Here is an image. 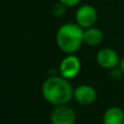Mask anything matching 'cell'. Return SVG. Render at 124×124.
<instances>
[{"label": "cell", "mask_w": 124, "mask_h": 124, "mask_svg": "<svg viewBox=\"0 0 124 124\" xmlns=\"http://www.w3.org/2000/svg\"><path fill=\"white\" fill-rule=\"evenodd\" d=\"M43 96L49 103L54 106L66 105L74 97V89L69 79L63 76H52L47 78L41 87Z\"/></svg>", "instance_id": "cell-1"}, {"label": "cell", "mask_w": 124, "mask_h": 124, "mask_svg": "<svg viewBox=\"0 0 124 124\" xmlns=\"http://www.w3.org/2000/svg\"><path fill=\"white\" fill-rule=\"evenodd\" d=\"M58 47L65 54H74L84 43L83 27L77 23H66L59 27L56 35Z\"/></svg>", "instance_id": "cell-2"}, {"label": "cell", "mask_w": 124, "mask_h": 124, "mask_svg": "<svg viewBox=\"0 0 124 124\" xmlns=\"http://www.w3.org/2000/svg\"><path fill=\"white\" fill-rule=\"evenodd\" d=\"M98 19V13L96 9L92 6L84 4L79 7L78 10L75 13V20L76 23L83 28H88L95 25Z\"/></svg>", "instance_id": "cell-3"}, {"label": "cell", "mask_w": 124, "mask_h": 124, "mask_svg": "<svg viewBox=\"0 0 124 124\" xmlns=\"http://www.w3.org/2000/svg\"><path fill=\"white\" fill-rule=\"evenodd\" d=\"M75 119L74 110L66 105L56 106L50 114V121L54 124H73Z\"/></svg>", "instance_id": "cell-4"}, {"label": "cell", "mask_w": 124, "mask_h": 124, "mask_svg": "<svg viewBox=\"0 0 124 124\" xmlns=\"http://www.w3.org/2000/svg\"><path fill=\"white\" fill-rule=\"evenodd\" d=\"M60 74L66 79H72L79 73L81 70V61L76 56L70 54L66 56L60 63Z\"/></svg>", "instance_id": "cell-5"}, {"label": "cell", "mask_w": 124, "mask_h": 124, "mask_svg": "<svg viewBox=\"0 0 124 124\" xmlns=\"http://www.w3.org/2000/svg\"><path fill=\"white\" fill-rule=\"evenodd\" d=\"M96 60L101 68L107 69V70H112L120 63L119 54H116V50L111 48H103L99 50L96 56Z\"/></svg>", "instance_id": "cell-6"}, {"label": "cell", "mask_w": 124, "mask_h": 124, "mask_svg": "<svg viewBox=\"0 0 124 124\" xmlns=\"http://www.w3.org/2000/svg\"><path fill=\"white\" fill-rule=\"evenodd\" d=\"M97 93L90 85H81L74 89V99L83 106H89L95 102Z\"/></svg>", "instance_id": "cell-7"}, {"label": "cell", "mask_w": 124, "mask_h": 124, "mask_svg": "<svg viewBox=\"0 0 124 124\" xmlns=\"http://www.w3.org/2000/svg\"><path fill=\"white\" fill-rule=\"evenodd\" d=\"M103 40V34L100 30L94 27H88L85 28L84 31V43L87 44L88 46H92V47H95V46H98L102 43Z\"/></svg>", "instance_id": "cell-8"}, {"label": "cell", "mask_w": 124, "mask_h": 124, "mask_svg": "<svg viewBox=\"0 0 124 124\" xmlns=\"http://www.w3.org/2000/svg\"><path fill=\"white\" fill-rule=\"evenodd\" d=\"M103 123L124 124V111L119 107H110L103 114Z\"/></svg>", "instance_id": "cell-9"}, {"label": "cell", "mask_w": 124, "mask_h": 124, "mask_svg": "<svg viewBox=\"0 0 124 124\" xmlns=\"http://www.w3.org/2000/svg\"><path fill=\"white\" fill-rule=\"evenodd\" d=\"M66 8H68V7H66L63 2L59 1L58 3H56L54 6V8H52V14H54V16H57V17H60V16H62V15L64 14V13H65Z\"/></svg>", "instance_id": "cell-10"}, {"label": "cell", "mask_w": 124, "mask_h": 124, "mask_svg": "<svg viewBox=\"0 0 124 124\" xmlns=\"http://www.w3.org/2000/svg\"><path fill=\"white\" fill-rule=\"evenodd\" d=\"M59 1L63 2L66 7H75L76 4H78L81 0H59Z\"/></svg>", "instance_id": "cell-11"}, {"label": "cell", "mask_w": 124, "mask_h": 124, "mask_svg": "<svg viewBox=\"0 0 124 124\" xmlns=\"http://www.w3.org/2000/svg\"><path fill=\"white\" fill-rule=\"evenodd\" d=\"M120 69L122 70V72H123V74H124V57L122 58V60L120 61Z\"/></svg>", "instance_id": "cell-12"}]
</instances>
